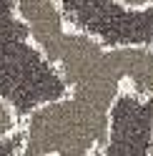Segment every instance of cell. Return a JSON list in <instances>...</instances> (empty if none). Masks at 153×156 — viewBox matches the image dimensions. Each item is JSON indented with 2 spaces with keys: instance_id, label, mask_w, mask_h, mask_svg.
<instances>
[{
  "instance_id": "cell-1",
  "label": "cell",
  "mask_w": 153,
  "mask_h": 156,
  "mask_svg": "<svg viewBox=\"0 0 153 156\" xmlns=\"http://www.w3.org/2000/svg\"><path fill=\"white\" fill-rule=\"evenodd\" d=\"M65 93L68 86L58 68L43 55L28 33L0 35V96L23 121L35 108L63 98Z\"/></svg>"
},
{
  "instance_id": "cell-2",
  "label": "cell",
  "mask_w": 153,
  "mask_h": 156,
  "mask_svg": "<svg viewBox=\"0 0 153 156\" xmlns=\"http://www.w3.org/2000/svg\"><path fill=\"white\" fill-rule=\"evenodd\" d=\"M153 154V98L123 88L110 111L108 139L93 156H151Z\"/></svg>"
},
{
  "instance_id": "cell-3",
  "label": "cell",
  "mask_w": 153,
  "mask_h": 156,
  "mask_svg": "<svg viewBox=\"0 0 153 156\" xmlns=\"http://www.w3.org/2000/svg\"><path fill=\"white\" fill-rule=\"evenodd\" d=\"M23 131V119L18 116V111L0 96V141H8L10 136Z\"/></svg>"
},
{
  "instance_id": "cell-4",
  "label": "cell",
  "mask_w": 153,
  "mask_h": 156,
  "mask_svg": "<svg viewBox=\"0 0 153 156\" xmlns=\"http://www.w3.org/2000/svg\"><path fill=\"white\" fill-rule=\"evenodd\" d=\"M28 33V28L15 13V0H0V35Z\"/></svg>"
},
{
  "instance_id": "cell-5",
  "label": "cell",
  "mask_w": 153,
  "mask_h": 156,
  "mask_svg": "<svg viewBox=\"0 0 153 156\" xmlns=\"http://www.w3.org/2000/svg\"><path fill=\"white\" fill-rule=\"evenodd\" d=\"M20 146H23V131L10 136L8 141H0V156H18L20 154Z\"/></svg>"
},
{
  "instance_id": "cell-6",
  "label": "cell",
  "mask_w": 153,
  "mask_h": 156,
  "mask_svg": "<svg viewBox=\"0 0 153 156\" xmlns=\"http://www.w3.org/2000/svg\"><path fill=\"white\" fill-rule=\"evenodd\" d=\"M151 156H153V154H151Z\"/></svg>"
}]
</instances>
